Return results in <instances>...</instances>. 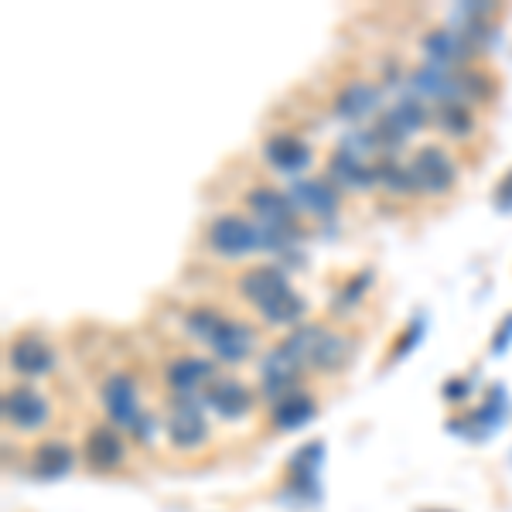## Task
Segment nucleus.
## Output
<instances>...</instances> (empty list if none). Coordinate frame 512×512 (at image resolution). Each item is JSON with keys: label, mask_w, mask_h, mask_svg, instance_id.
Returning a JSON list of instances; mask_svg holds the SVG:
<instances>
[{"label": "nucleus", "mask_w": 512, "mask_h": 512, "mask_svg": "<svg viewBox=\"0 0 512 512\" xmlns=\"http://www.w3.org/2000/svg\"><path fill=\"white\" fill-rule=\"evenodd\" d=\"M239 291L270 325H297L308 311L301 294L291 291L284 267H253L239 277Z\"/></svg>", "instance_id": "f257e3e1"}, {"label": "nucleus", "mask_w": 512, "mask_h": 512, "mask_svg": "<svg viewBox=\"0 0 512 512\" xmlns=\"http://www.w3.org/2000/svg\"><path fill=\"white\" fill-rule=\"evenodd\" d=\"M202 396H171V410H168V437L171 444L181 451H195L205 444L209 437V424L202 417Z\"/></svg>", "instance_id": "f03ea898"}, {"label": "nucleus", "mask_w": 512, "mask_h": 512, "mask_svg": "<svg viewBox=\"0 0 512 512\" xmlns=\"http://www.w3.org/2000/svg\"><path fill=\"white\" fill-rule=\"evenodd\" d=\"M209 246L219 256L239 260L246 253L260 250V233H256V222H246L243 216H219L209 226Z\"/></svg>", "instance_id": "7ed1b4c3"}, {"label": "nucleus", "mask_w": 512, "mask_h": 512, "mask_svg": "<svg viewBox=\"0 0 512 512\" xmlns=\"http://www.w3.org/2000/svg\"><path fill=\"white\" fill-rule=\"evenodd\" d=\"M304 362L297 359L294 349L287 342L274 345L267 355L260 359V379H263V393L270 396V400H284V396H291V386L297 383V373H301Z\"/></svg>", "instance_id": "20e7f679"}, {"label": "nucleus", "mask_w": 512, "mask_h": 512, "mask_svg": "<svg viewBox=\"0 0 512 512\" xmlns=\"http://www.w3.org/2000/svg\"><path fill=\"white\" fill-rule=\"evenodd\" d=\"M410 175H414L417 192L441 195L454 185L458 171H454L451 158L441 151V147H420V151L414 154V161H410Z\"/></svg>", "instance_id": "39448f33"}, {"label": "nucleus", "mask_w": 512, "mask_h": 512, "mask_svg": "<svg viewBox=\"0 0 512 512\" xmlns=\"http://www.w3.org/2000/svg\"><path fill=\"white\" fill-rule=\"evenodd\" d=\"M103 403H106V410H110V420L113 424H120V427H127L130 434L137 431V424L144 420L147 414L140 410V403H137V386H134V379L130 376H110L103 383Z\"/></svg>", "instance_id": "423d86ee"}, {"label": "nucleus", "mask_w": 512, "mask_h": 512, "mask_svg": "<svg viewBox=\"0 0 512 512\" xmlns=\"http://www.w3.org/2000/svg\"><path fill=\"white\" fill-rule=\"evenodd\" d=\"M424 52H427V65H437V69H458L472 59V41H468L465 31H451V28H437L424 38Z\"/></svg>", "instance_id": "0eeeda50"}, {"label": "nucleus", "mask_w": 512, "mask_h": 512, "mask_svg": "<svg viewBox=\"0 0 512 512\" xmlns=\"http://www.w3.org/2000/svg\"><path fill=\"white\" fill-rule=\"evenodd\" d=\"M4 417L21 431H38L48 420V400L31 386H18V390L4 396Z\"/></svg>", "instance_id": "6e6552de"}, {"label": "nucleus", "mask_w": 512, "mask_h": 512, "mask_svg": "<svg viewBox=\"0 0 512 512\" xmlns=\"http://www.w3.org/2000/svg\"><path fill=\"white\" fill-rule=\"evenodd\" d=\"M202 400H205V407H212L219 417H226V420L243 417L246 410L253 407V396L243 383H239V379H212V383L205 386Z\"/></svg>", "instance_id": "1a4fd4ad"}, {"label": "nucleus", "mask_w": 512, "mask_h": 512, "mask_svg": "<svg viewBox=\"0 0 512 512\" xmlns=\"http://www.w3.org/2000/svg\"><path fill=\"white\" fill-rule=\"evenodd\" d=\"M212 379H216V366L209 359H198V355H181L168 366V386L178 396H198V390Z\"/></svg>", "instance_id": "9d476101"}, {"label": "nucleus", "mask_w": 512, "mask_h": 512, "mask_svg": "<svg viewBox=\"0 0 512 512\" xmlns=\"http://www.w3.org/2000/svg\"><path fill=\"white\" fill-rule=\"evenodd\" d=\"M246 202H250V209L256 212V219H260L263 226H297V219H294L297 205L291 202V195L277 192V188H253V192L246 195Z\"/></svg>", "instance_id": "9b49d317"}, {"label": "nucleus", "mask_w": 512, "mask_h": 512, "mask_svg": "<svg viewBox=\"0 0 512 512\" xmlns=\"http://www.w3.org/2000/svg\"><path fill=\"white\" fill-rule=\"evenodd\" d=\"M263 154H267V161L274 164L277 171H284V175H297V171H304L311 164L308 144L291 134H274L267 140V147H263Z\"/></svg>", "instance_id": "f8f14e48"}, {"label": "nucleus", "mask_w": 512, "mask_h": 512, "mask_svg": "<svg viewBox=\"0 0 512 512\" xmlns=\"http://www.w3.org/2000/svg\"><path fill=\"white\" fill-rule=\"evenodd\" d=\"M11 366L18 369L21 376H45L48 369L55 366V355L48 349L45 342H41L38 335H24L18 342L11 345Z\"/></svg>", "instance_id": "ddd939ff"}, {"label": "nucleus", "mask_w": 512, "mask_h": 512, "mask_svg": "<svg viewBox=\"0 0 512 512\" xmlns=\"http://www.w3.org/2000/svg\"><path fill=\"white\" fill-rule=\"evenodd\" d=\"M123 437L117 431H110V427H96V431H89L86 437V461L89 468H96V472H113V468L123 461Z\"/></svg>", "instance_id": "4468645a"}, {"label": "nucleus", "mask_w": 512, "mask_h": 512, "mask_svg": "<svg viewBox=\"0 0 512 512\" xmlns=\"http://www.w3.org/2000/svg\"><path fill=\"white\" fill-rule=\"evenodd\" d=\"M212 352L219 355L222 362H229V366H236V362H243L246 355L253 349V328L243 325V321H222V328L212 338Z\"/></svg>", "instance_id": "2eb2a0df"}, {"label": "nucleus", "mask_w": 512, "mask_h": 512, "mask_svg": "<svg viewBox=\"0 0 512 512\" xmlns=\"http://www.w3.org/2000/svg\"><path fill=\"white\" fill-rule=\"evenodd\" d=\"M291 202L315 216H332L338 209V188L328 185L325 178H304L291 188Z\"/></svg>", "instance_id": "dca6fc26"}, {"label": "nucleus", "mask_w": 512, "mask_h": 512, "mask_svg": "<svg viewBox=\"0 0 512 512\" xmlns=\"http://www.w3.org/2000/svg\"><path fill=\"white\" fill-rule=\"evenodd\" d=\"M376 106H379V89L373 82H349L335 99V113L342 120H362L369 113H376Z\"/></svg>", "instance_id": "f3484780"}, {"label": "nucleus", "mask_w": 512, "mask_h": 512, "mask_svg": "<svg viewBox=\"0 0 512 512\" xmlns=\"http://www.w3.org/2000/svg\"><path fill=\"white\" fill-rule=\"evenodd\" d=\"M318 414V403L311 400V396L304 393H291L284 396L280 403H274V427L277 431H297V427H304L308 420H315Z\"/></svg>", "instance_id": "a211bd4d"}, {"label": "nucleus", "mask_w": 512, "mask_h": 512, "mask_svg": "<svg viewBox=\"0 0 512 512\" xmlns=\"http://www.w3.org/2000/svg\"><path fill=\"white\" fill-rule=\"evenodd\" d=\"M328 168H332V178L342 181L345 188H373L376 185V168H369L362 158H352V154H345V151H335L332 161H328Z\"/></svg>", "instance_id": "6ab92c4d"}, {"label": "nucleus", "mask_w": 512, "mask_h": 512, "mask_svg": "<svg viewBox=\"0 0 512 512\" xmlns=\"http://www.w3.org/2000/svg\"><path fill=\"white\" fill-rule=\"evenodd\" d=\"M349 338H342V335H332L325 328V335L318 338V345H315V352H311V359H308V366H315L321 369V373H332V369H342V362L349 359Z\"/></svg>", "instance_id": "aec40b11"}, {"label": "nucleus", "mask_w": 512, "mask_h": 512, "mask_svg": "<svg viewBox=\"0 0 512 512\" xmlns=\"http://www.w3.org/2000/svg\"><path fill=\"white\" fill-rule=\"evenodd\" d=\"M72 472V451L62 441H45L35 451V475L41 478H62Z\"/></svg>", "instance_id": "412c9836"}, {"label": "nucleus", "mask_w": 512, "mask_h": 512, "mask_svg": "<svg viewBox=\"0 0 512 512\" xmlns=\"http://www.w3.org/2000/svg\"><path fill=\"white\" fill-rule=\"evenodd\" d=\"M373 168H376V181H379V185L390 188V192H400V195L417 192V185H414V175H410V168H403V164H396L393 158L376 161Z\"/></svg>", "instance_id": "4be33fe9"}, {"label": "nucleus", "mask_w": 512, "mask_h": 512, "mask_svg": "<svg viewBox=\"0 0 512 512\" xmlns=\"http://www.w3.org/2000/svg\"><path fill=\"white\" fill-rule=\"evenodd\" d=\"M222 318L219 311H212V308H195L192 315L185 318V328H188V335L198 338V342H212L216 338V332L222 328Z\"/></svg>", "instance_id": "5701e85b"}, {"label": "nucleus", "mask_w": 512, "mask_h": 512, "mask_svg": "<svg viewBox=\"0 0 512 512\" xmlns=\"http://www.w3.org/2000/svg\"><path fill=\"white\" fill-rule=\"evenodd\" d=\"M369 287H373V274H369V270H362V274H355L349 284H345L342 291L335 294L332 308L338 311V315H342V311H349V308H355V304L362 301V294H366Z\"/></svg>", "instance_id": "b1692460"}, {"label": "nucleus", "mask_w": 512, "mask_h": 512, "mask_svg": "<svg viewBox=\"0 0 512 512\" xmlns=\"http://www.w3.org/2000/svg\"><path fill=\"white\" fill-rule=\"evenodd\" d=\"M437 123H441L448 134H454V137H465L468 130H472V113L465 110L461 103H444L441 110H437Z\"/></svg>", "instance_id": "393cba45"}, {"label": "nucleus", "mask_w": 512, "mask_h": 512, "mask_svg": "<svg viewBox=\"0 0 512 512\" xmlns=\"http://www.w3.org/2000/svg\"><path fill=\"white\" fill-rule=\"evenodd\" d=\"M502 414H506V396H502L499 386H492L489 400H485V407L475 414V424H482V431H492V427L502 420Z\"/></svg>", "instance_id": "a878e982"}, {"label": "nucleus", "mask_w": 512, "mask_h": 512, "mask_svg": "<svg viewBox=\"0 0 512 512\" xmlns=\"http://www.w3.org/2000/svg\"><path fill=\"white\" fill-rule=\"evenodd\" d=\"M420 335H424V318H414V321L407 325V332H403L400 342L393 345V352H390L393 359H403V355H407V352L420 342Z\"/></svg>", "instance_id": "bb28decb"}, {"label": "nucleus", "mask_w": 512, "mask_h": 512, "mask_svg": "<svg viewBox=\"0 0 512 512\" xmlns=\"http://www.w3.org/2000/svg\"><path fill=\"white\" fill-rule=\"evenodd\" d=\"M495 209L512 212V171L499 181V188H495Z\"/></svg>", "instance_id": "cd10ccee"}, {"label": "nucleus", "mask_w": 512, "mask_h": 512, "mask_svg": "<svg viewBox=\"0 0 512 512\" xmlns=\"http://www.w3.org/2000/svg\"><path fill=\"white\" fill-rule=\"evenodd\" d=\"M509 342H512V315H506V321L499 325V335L492 338V355H502Z\"/></svg>", "instance_id": "c85d7f7f"}, {"label": "nucleus", "mask_w": 512, "mask_h": 512, "mask_svg": "<svg viewBox=\"0 0 512 512\" xmlns=\"http://www.w3.org/2000/svg\"><path fill=\"white\" fill-rule=\"evenodd\" d=\"M468 393H472L468 379H448V383H444V396H448V400H465Z\"/></svg>", "instance_id": "c756f323"}]
</instances>
